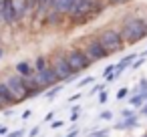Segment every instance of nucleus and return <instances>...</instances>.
<instances>
[{
  "label": "nucleus",
  "mask_w": 147,
  "mask_h": 137,
  "mask_svg": "<svg viewBox=\"0 0 147 137\" xmlns=\"http://www.w3.org/2000/svg\"><path fill=\"white\" fill-rule=\"evenodd\" d=\"M34 73H36L38 83H40L45 89H51V87H55V85L61 83L59 77H57V73H55L53 67H51L49 57H45V55H38V57L34 59Z\"/></svg>",
  "instance_id": "7ed1b4c3"
},
{
  "label": "nucleus",
  "mask_w": 147,
  "mask_h": 137,
  "mask_svg": "<svg viewBox=\"0 0 147 137\" xmlns=\"http://www.w3.org/2000/svg\"><path fill=\"white\" fill-rule=\"evenodd\" d=\"M4 133H6V127H4V125H0V135H4Z\"/></svg>",
  "instance_id": "c756f323"
},
{
  "label": "nucleus",
  "mask_w": 147,
  "mask_h": 137,
  "mask_svg": "<svg viewBox=\"0 0 147 137\" xmlns=\"http://www.w3.org/2000/svg\"><path fill=\"white\" fill-rule=\"evenodd\" d=\"M8 0H0V24H4V8Z\"/></svg>",
  "instance_id": "a211bd4d"
},
{
  "label": "nucleus",
  "mask_w": 147,
  "mask_h": 137,
  "mask_svg": "<svg viewBox=\"0 0 147 137\" xmlns=\"http://www.w3.org/2000/svg\"><path fill=\"white\" fill-rule=\"evenodd\" d=\"M103 8H105L103 0H75L69 14H67V22L71 26L87 24L93 18H97L103 12Z\"/></svg>",
  "instance_id": "f257e3e1"
},
{
  "label": "nucleus",
  "mask_w": 147,
  "mask_h": 137,
  "mask_svg": "<svg viewBox=\"0 0 147 137\" xmlns=\"http://www.w3.org/2000/svg\"><path fill=\"white\" fill-rule=\"evenodd\" d=\"M105 135H107V131H99V133H95L93 137H105Z\"/></svg>",
  "instance_id": "cd10ccee"
},
{
  "label": "nucleus",
  "mask_w": 147,
  "mask_h": 137,
  "mask_svg": "<svg viewBox=\"0 0 147 137\" xmlns=\"http://www.w3.org/2000/svg\"><path fill=\"white\" fill-rule=\"evenodd\" d=\"M127 93H129V89H127V87H121V89L117 91V99H123Z\"/></svg>",
  "instance_id": "aec40b11"
},
{
  "label": "nucleus",
  "mask_w": 147,
  "mask_h": 137,
  "mask_svg": "<svg viewBox=\"0 0 147 137\" xmlns=\"http://www.w3.org/2000/svg\"><path fill=\"white\" fill-rule=\"evenodd\" d=\"M97 38L101 40V45L105 47V51L109 53V57L115 55V53H119V51H123V47H125V40H123L119 28L107 26V28H103V30L97 32Z\"/></svg>",
  "instance_id": "39448f33"
},
{
  "label": "nucleus",
  "mask_w": 147,
  "mask_h": 137,
  "mask_svg": "<svg viewBox=\"0 0 147 137\" xmlns=\"http://www.w3.org/2000/svg\"><path fill=\"white\" fill-rule=\"evenodd\" d=\"M49 61H51V67H53V71L57 73V77H59L61 83H71V81L77 77V73H73V69H71V65H69V61H67L65 51H55V53H51V55H49Z\"/></svg>",
  "instance_id": "20e7f679"
},
{
  "label": "nucleus",
  "mask_w": 147,
  "mask_h": 137,
  "mask_svg": "<svg viewBox=\"0 0 147 137\" xmlns=\"http://www.w3.org/2000/svg\"><path fill=\"white\" fill-rule=\"evenodd\" d=\"M0 99H2L6 105H14V97H12V93H10V89L6 87L4 81H0Z\"/></svg>",
  "instance_id": "f8f14e48"
},
{
  "label": "nucleus",
  "mask_w": 147,
  "mask_h": 137,
  "mask_svg": "<svg viewBox=\"0 0 147 137\" xmlns=\"http://www.w3.org/2000/svg\"><path fill=\"white\" fill-rule=\"evenodd\" d=\"M139 89H141V91H147V79H143V81L139 83Z\"/></svg>",
  "instance_id": "393cba45"
},
{
  "label": "nucleus",
  "mask_w": 147,
  "mask_h": 137,
  "mask_svg": "<svg viewBox=\"0 0 147 137\" xmlns=\"http://www.w3.org/2000/svg\"><path fill=\"white\" fill-rule=\"evenodd\" d=\"M81 49H83L85 55L91 59V63H99V61H103V59L109 57V53L105 51V47H103L101 40L97 38V34H95V36L83 38V40H81Z\"/></svg>",
  "instance_id": "0eeeda50"
},
{
  "label": "nucleus",
  "mask_w": 147,
  "mask_h": 137,
  "mask_svg": "<svg viewBox=\"0 0 147 137\" xmlns=\"http://www.w3.org/2000/svg\"><path fill=\"white\" fill-rule=\"evenodd\" d=\"M65 55H67V61H69L73 73H77V75H81L83 71H87V69L93 65L91 59L85 55V51H83L81 47H71V49L65 51Z\"/></svg>",
  "instance_id": "423d86ee"
},
{
  "label": "nucleus",
  "mask_w": 147,
  "mask_h": 137,
  "mask_svg": "<svg viewBox=\"0 0 147 137\" xmlns=\"http://www.w3.org/2000/svg\"><path fill=\"white\" fill-rule=\"evenodd\" d=\"M127 2H131V0H107L109 6H121V4H127Z\"/></svg>",
  "instance_id": "6ab92c4d"
},
{
  "label": "nucleus",
  "mask_w": 147,
  "mask_h": 137,
  "mask_svg": "<svg viewBox=\"0 0 147 137\" xmlns=\"http://www.w3.org/2000/svg\"><path fill=\"white\" fill-rule=\"evenodd\" d=\"M145 137H147V135H145Z\"/></svg>",
  "instance_id": "c9c22d12"
},
{
  "label": "nucleus",
  "mask_w": 147,
  "mask_h": 137,
  "mask_svg": "<svg viewBox=\"0 0 147 137\" xmlns=\"http://www.w3.org/2000/svg\"><path fill=\"white\" fill-rule=\"evenodd\" d=\"M119 32L125 40V45H137L143 38H147V18L141 16H129L121 22Z\"/></svg>",
  "instance_id": "f03ea898"
},
{
  "label": "nucleus",
  "mask_w": 147,
  "mask_h": 137,
  "mask_svg": "<svg viewBox=\"0 0 147 137\" xmlns=\"http://www.w3.org/2000/svg\"><path fill=\"white\" fill-rule=\"evenodd\" d=\"M32 71H34V65H30L28 61H22V63L16 65V73H18V75H28V73H32Z\"/></svg>",
  "instance_id": "ddd939ff"
},
{
  "label": "nucleus",
  "mask_w": 147,
  "mask_h": 137,
  "mask_svg": "<svg viewBox=\"0 0 147 137\" xmlns=\"http://www.w3.org/2000/svg\"><path fill=\"white\" fill-rule=\"evenodd\" d=\"M99 101H101V103H105V101H107V93H105V91H101V93H99Z\"/></svg>",
  "instance_id": "b1692460"
},
{
  "label": "nucleus",
  "mask_w": 147,
  "mask_h": 137,
  "mask_svg": "<svg viewBox=\"0 0 147 137\" xmlns=\"http://www.w3.org/2000/svg\"><path fill=\"white\" fill-rule=\"evenodd\" d=\"M61 89H63V87H61V83H59V85H55V87H51V91L47 93V99H53V97H57Z\"/></svg>",
  "instance_id": "f3484780"
},
{
  "label": "nucleus",
  "mask_w": 147,
  "mask_h": 137,
  "mask_svg": "<svg viewBox=\"0 0 147 137\" xmlns=\"http://www.w3.org/2000/svg\"><path fill=\"white\" fill-rule=\"evenodd\" d=\"M22 135H24V131H22V129H18V131H12L8 137H22Z\"/></svg>",
  "instance_id": "5701e85b"
},
{
  "label": "nucleus",
  "mask_w": 147,
  "mask_h": 137,
  "mask_svg": "<svg viewBox=\"0 0 147 137\" xmlns=\"http://www.w3.org/2000/svg\"><path fill=\"white\" fill-rule=\"evenodd\" d=\"M101 119H111V111H105V113H101Z\"/></svg>",
  "instance_id": "bb28decb"
},
{
  "label": "nucleus",
  "mask_w": 147,
  "mask_h": 137,
  "mask_svg": "<svg viewBox=\"0 0 147 137\" xmlns=\"http://www.w3.org/2000/svg\"><path fill=\"white\" fill-rule=\"evenodd\" d=\"M101 91H103V85H95V87L89 91V95H95V93H101Z\"/></svg>",
  "instance_id": "412c9836"
},
{
  "label": "nucleus",
  "mask_w": 147,
  "mask_h": 137,
  "mask_svg": "<svg viewBox=\"0 0 147 137\" xmlns=\"http://www.w3.org/2000/svg\"><path fill=\"white\" fill-rule=\"evenodd\" d=\"M77 133H79V131H73V133H69V135H67V137H75V135H77Z\"/></svg>",
  "instance_id": "2f4dec72"
},
{
  "label": "nucleus",
  "mask_w": 147,
  "mask_h": 137,
  "mask_svg": "<svg viewBox=\"0 0 147 137\" xmlns=\"http://www.w3.org/2000/svg\"><path fill=\"white\" fill-rule=\"evenodd\" d=\"M12 2V8H14V18H16V24L18 22H24L28 16V0H10Z\"/></svg>",
  "instance_id": "1a4fd4ad"
},
{
  "label": "nucleus",
  "mask_w": 147,
  "mask_h": 137,
  "mask_svg": "<svg viewBox=\"0 0 147 137\" xmlns=\"http://www.w3.org/2000/svg\"><path fill=\"white\" fill-rule=\"evenodd\" d=\"M89 83H93V77H87V79L79 81V87H85V85H89Z\"/></svg>",
  "instance_id": "4be33fe9"
},
{
  "label": "nucleus",
  "mask_w": 147,
  "mask_h": 137,
  "mask_svg": "<svg viewBox=\"0 0 147 137\" xmlns=\"http://www.w3.org/2000/svg\"><path fill=\"white\" fill-rule=\"evenodd\" d=\"M73 2H75V0H53V4H51L49 12H55V14H61V16L67 18V14H69Z\"/></svg>",
  "instance_id": "9d476101"
},
{
  "label": "nucleus",
  "mask_w": 147,
  "mask_h": 137,
  "mask_svg": "<svg viewBox=\"0 0 147 137\" xmlns=\"http://www.w3.org/2000/svg\"><path fill=\"white\" fill-rule=\"evenodd\" d=\"M115 69H117V65H109V67H105V71H103V77H105V81H107V83H113V81L117 79V75H115Z\"/></svg>",
  "instance_id": "4468645a"
},
{
  "label": "nucleus",
  "mask_w": 147,
  "mask_h": 137,
  "mask_svg": "<svg viewBox=\"0 0 147 137\" xmlns=\"http://www.w3.org/2000/svg\"><path fill=\"white\" fill-rule=\"evenodd\" d=\"M143 55H145V57H147V51H145V53H143Z\"/></svg>",
  "instance_id": "72a5a7b5"
},
{
  "label": "nucleus",
  "mask_w": 147,
  "mask_h": 137,
  "mask_svg": "<svg viewBox=\"0 0 147 137\" xmlns=\"http://www.w3.org/2000/svg\"><path fill=\"white\" fill-rule=\"evenodd\" d=\"M141 113H143V115H147V101L143 103V107H141Z\"/></svg>",
  "instance_id": "c85d7f7f"
},
{
  "label": "nucleus",
  "mask_w": 147,
  "mask_h": 137,
  "mask_svg": "<svg viewBox=\"0 0 147 137\" xmlns=\"http://www.w3.org/2000/svg\"><path fill=\"white\" fill-rule=\"evenodd\" d=\"M51 4H53V0H51Z\"/></svg>",
  "instance_id": "f704fd0d"
},
{
  "label": "nucleus",
  "mask_w": 147,
  "mask_h": 137,
  "mask_svg": "<svg viewBox=\"0 0 147 137\" xmlns=\"http://www.w3.org/2000/svg\"><path fill=\"white\" fill-rule=\"evenodd\" d=\"M0 59H2V49H0Z\"/></svg>",
  "instance_id": "473e14b6"
},
{
  "label": "nucleus",
  "mask_w": 147,
  "mask_h": 137,
  "mask_svg": "<svg viewBox=\"0 0 147 137\" xmlns=\"http://www.w3.org/2000/svg\"><path fill=\"white\" fill-rule=\"evenodd\" d=\"M135 59H137V55H135V53H131V55H127V57H123V61H119V63H117V69H115V75L119 77V75H121V73H123V71H125L127 67H131V65L135 63Z\"/></svg>",
  "instance_id": "9b49d317"
},
{
  "label": "nucleus",
  "mask_w": 147,
  "mask_h": 137,
  "mask_svg": "<svg viewBox=\"0 0 147 137\" xmlns=\"http://www.w3.org/2000/svg\"><path fill=\"white\" fill-rule=\"evenodd\" d=\"M4 107H6V103H4V101H2V99H0V111H2V109H4Z\"/></svg>",
  "instance_id": "7c9ffc66"
},
{
  "label": "nucleus",
  "mask_w": 147,
  "mask_h": 137,
  "mask_svg": "<svg viewBox=\"0 0 147 137\" xmlns=\"http://www.w3.org/2000/svg\"><path fill=\"white\" fill-rule=\"evenodd\" d=\"M63 125H65V123H63V121H55V123H53V125H51V127H53V129H59V127H63Z\"/></svg>",
  "instance_id": "a878e982"
},
{
  "label": "nucleus",
  "mask_w": 147,
  "mask_h": 137,
  "mask_svg": "<svg viewBox=\"0 0 147 137\" xmlns=\"http://www.w3.org/2000/svg\"><path fill=\"white\" fill-rule=\"evenodd\" d=\"M4 83H6V87L10 89V93H12V97H14V103H20V101L28 99L26 85H24V81H22V77H20L18 73H16V75H8V77L4 79Z\"/></svg>",
  "instance_id": "6e6552de"
},
{
  "label": "nucleus",
  "mask_w": 147,
  "mask_h": 137,
  "mask_svg": "<svg viewBox=\"0 0 147 137\" xmlns=\"http://www.w3.org/2000/svg\"><path fill=\"white\" fill-rule=\"evenodd\" d=\"M145 101H147V91H141L139 95L131 97V105H133V107H139V105H143Z\"/></svg>",
  "instance_id": "dca6fc26"
},
{
  "label": "nucleus",
  "mask_w": 147,
  "mask_h": 137,
  "mask_svg": "<svg viewBox=\"0 0 147 137\" xmlns=\"http://www.w3.org/2000/svg\"><path fill=\"white\" fill-rule=\"evenodd\" d=\"M137 125V117L135 115H131V117H125L123 119V123H119L117 125V129H131V127H135Z\"/></svg>",
  "instance_id": "2eb2a0df"
}]
</instances>
